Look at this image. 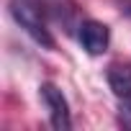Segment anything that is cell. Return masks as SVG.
<instances>
[{
    "mask_svg": "<svg viewBox=\"0 0 131 131\" xmlns=\"http://www.w3.org/2000/svg\"><path fill=\"white\" fill-rule=\"evenodd\" d=\"M39 90H41V100H44V105H46V111H49L51 126H54L57 131H67V128L72 126L67 98H64L62 90H59L57 85H51V82H44Z\"/></svg>",
    "mask_w": 131,
    "mask_h": 131,
    "instance_id": "cell-2",
    "label": "cell"
},
{
    "mask_svg": "<svg viewBox=\"0 0 131 131\" xmlns=\"http://www.w3.org/2000/svg\"><path fill=\"white\" fill-rule=\"evenodd\" d=\"M108 82L118 100H131V64H113L108 70Z\"/></svg>",
    "mask_w": 131,
    "mask_h": 131,
    "instance_id": "cell-4",
    "label": "cell"
},
{
    "mask_svg": "<svg viewBox=\"0 0 131 131\" xmlns=\"http://www.w3.org/2000/svg\"><path fill=\"white\" fill-rule=\"evenodd\" d=\"M121 123L126 128H131V100H121Z\"/></svg>",
    "mask_w": 131,
    "mask_h": 131,
    "instance_id": "cell-5",
    "label": "cell"
},
{
    "mask_svg": "<svg viewBox=\"0 0 131 131\" xmlns=\"http://www.w3.org/2000/svg\"><path fill=\"white\" fill-rule=\"evenodd\" d=\"M10 16L16 18V23L36 44H41L46 49H54V39H51L49 26L44 21V13H41L39 0H10Z\"/></svg>",
    "mask_w": 131,
    "mask_h": 131,
    "instance_id": "cell-1",
    "label": "cell"
},
{
    "mask_svg": "<svg viewBox=\"0 0 131 131\" xmlns=\"http://www.w3.org/2000/svg\"><path fill=\"white\" fill-rule=\"evenodd\" d=\"M80 44L88 54H105L111 44V31L100 21H85L80 26Z\"/></svg>",
    "mask_w": 131,
    "mask_h": 131,
    "instance_id": "cell-3",
    "label": "cell"
},
{
    "mask_svg": "<svg viewBox=\"0 0 131 131\" xmlns=\"http://www.w3.org/2000/svg\"><path fill=\"white\" fill-rule=\"evenodd\" d=\"M126 13H131V3H128V8H126Z\"/></svg>",
    "mask_w": 131,
    "mask_h": 131,
    "instance_id": "cell-6",
    "label": "cell"
}]
</instances>
